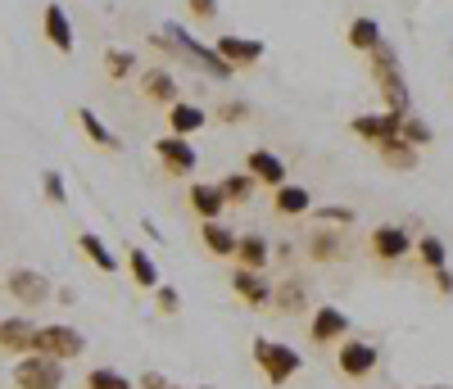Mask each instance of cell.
<instances>
[{"label":"cell","instance_id":"cell-1","mask_svg":"<svg viewBox=\"0 0 453 389\" xmlns=\"http://www.w3.org/2000/svg\"><path fill=\"white\" fill-rule=\"evenodd\" d=\"M367 64H372V77H376V91H381V100H386V109L390 113H412V95H408V77H403V68H399V50L390 46V42H381L372 55H367Z\"/></svg>","mask_w":453,"mask_h":389},{"label":"cell","instance_id":"cell-2","mask_svg":"<svg viewBox=\"0 0 453 389\" xmlns=\"http://www.w3.org/2000/svg\"><path fill=\"white\" fill-rule=\"evenodd\" d=\"M164 32L173 36V46H177V55L181 59H191L204 77H213V82H232V77H236V68L232 64H226L213 46H204L200 42V36L191 32V27H181V23H164Z\"/></svg>","mask_w":453,"mask_h":389},{"label":"cell","instance_id":"cell-3","mask_svg":"<svg viewBox=\"0 0 453 389\" xmlns=\"http://www.w3.org/2000/svg\"><path fill=\"white\" fill-rule=\"evenodd\" d=\"M254 367L263 371V380H268V385L281 389V385H290L299 371H304V358H299V348L258 335V339H254Z\"/></svg>","mask_w":453,"mask_h":389},{"label":"cell","instance_id":"cell-4","mask_svg":"<svg viewBox=\"0 0 453 389\" xmlns=\"http://www.w3.org/2000/svg\"><path fill=\"white\" fill-rule=\"evenodd\" d=\"M36 354H46L55 362H78L87 354V335L68 322H50V326L36 331Z\"/></svg>","mask_w":453,"mask_h":389},{"label":"cell","instance_id":"cell-5","mask_svg":"<svg viewBox=\"0 0 453 389\" xmlns=\"http://www.w3.org/2000/svg\"><path fill=\"white\" fill-rule=\"evenodd\" d=\"M64 367L68 362H55V358H46V354H27V358H19L14 362V385L19 389H64Z\"/></svg>","mask_w":453,"mask_h":389},{"label":"cell","instance_id":"cell-6","mask_svg":"<svg viewBox=\"0 0 453 389\" xmlns=\"http://www.w3.org/2000/svg\"><path fill=\"white\" fill-rule=\"evenodd\" d=\"M376 367H381V348L372 339H340L335 348V371L345 380H367Z\"/></svg>","mask_w":453,"mask_h":389},{"label":"cell","instance_id":"cell-7","mask_svg":"<svg viewBox=\"0 0 453 389\" xmlns=\"http://www.w3.org/2000/svg\"><path fill=\"white\" fill-rule=\"evenodd\" d=\"M5 290L23 308H42V303L55 299V281L46 277V271H36V267H14L10 277H5Z\"/></svg>","mask_w":453,"mask_h":389},{"label":"cell","instance_id":"cell-8","mask_svg":"<svg viewBox=\"0 0 453 389\" xmlns=\"http://www.w3.org/2000/svg\"><path fill=\"white\" fill-rule=\"evenodd\" d=\"M155 159L164 164L168 177H191L200 168V154H196V145L186 136H159L155 141Z\"/></svg>","mask_w":453,"mask_h":389},{"label":"cell","instance_id":"cell-9","mask_svg":"<svg viewBox=\"0 0 453 389\" xmlns=\"http://www.w3.org/2000/svg\"><path fill=\"white\" fill-rule=\"evenodd\" d=\"M367 249H372V258H381V263H399V258L412 254V236L399 222H381V226H372Z\"/></svg>","mask_w":453,"mask_h":389},{"label":"cell","instance_id":"cell-10","mask_svg":"<svg viewBox=\"0 0 453 389\" xmlns=\"http://www.w3.org/2000/svg\"><path fill=\"white\" fill-rule=\"evenodd\" d=\"M349 335V313L335 303H318L313 317H309V339L313 344H340Z\"/></svg>","mask_w":453,"mask_h":389},{"label":"cell","instance_id":"cell-11","mask_svg":"<svg viewBox=\"0 0 453 389\" xmlns=\"http://www.w3.org/2000/svg\"><path fill=\"white\" fill-rule=\"evenodd\" d=\"M36 326L32 317H0V354H14V358H27V354H36Z\"/></svg>","mask_w":453,"mask_h":389},{"label":"cell","instance_id":"cell-12","mask_svg":"<svg viewBox=\"0 0 453 389\" xmlns=\"http://www.w3.org/2000/svg\"><path fill=\"white\" fill-rule=\"evenodd\" d=\"M213 50H218L226 64H232L236 72H241V68H254V64L263 59V50H268V46H263L258 36H236V32H222L218 42H213Z\"/></svg>","mask_w":453,"mask_h":389},{"label":"cell","instance_id":"cell-13","mask_svg":"<svg viewBox=\"0 0 453 389\" xmlns=\"http://www.w3.org/2000/svg\"><path fill=\"white\" fill-rule=\"evenodd\" d=\"M245 172L258 181V186H268V190H277V186H286V159L277 149H250L245 154Z\"/></svg>","mask_w":453,"mask_h":389},{"label":"cell","instance_id":"cell-14","mask_svg":"<svg viewBox=\"0 0 453 389\" xmlns=\"http://www.w3.org/2000/svg\"><path fill=\"white\" fill-rule=\"evenodd\" d=\"M232 290H236L241 303H250V308H273V286H268V277H263V271L236 267V271H232Z\"/></svg>","mask_w":453,"mask_h":389},{"label":"cell","instance_id":"cell-15","mask_svg":"<svg viewBox=\"0 0 453 389\" xmlns=\"http://www.w3.org/2000/svg\"><path fill=\"white\" fill-rule=\"evenodd\" d=\"M403 118H408V113H403ZM403 118H399V113H390V109H386V113H358L349 127H354L358 141H372V145H376V141H386V136H399Z\"/></svg>","mask_w":453,"mask_h":389},{"label":"cell","instance_id":"cell-16","mask_svg":"<svg viewBox=\"0 0 453 389\" xmlns=\"http://www.w3.org/2000/svg\"><path fill=\"white\" fill-rule=\"evenodd\" d=\"M204 127H209V113H204L200 104H191V100L168 104V136H186V141H191V136L204 132Z\"/></svg>","mask_w":453,"mask_h":389},{"label":"cell","instance_id":"cell-17","mask_svg":"<svg viewBox=\"0 0 453 389\" xmlns=\"http://www.w3.org/2000/svg\"><path fill=\"white\" fill-rule=\"evenodd\" d=\"M141 95L155 100V104H177L181 100V82L168 68H145L141 72Z\"/></svg>","mask_w":453,"mask_h":389},{"label":"cell","instance_id":"cell-18","mask_svg":"<svg viewBox=\"0 0 453 389\" xmlns=\"http://www.w3.org/2000/svg\"><path fill=\"white\" fill-rule=\"evenodd\" d=\"M232 258H236V267L263 271V267H268V258H273V245H268V236H263V231H241Z\"/></svg>","mask_w":453,"mask_h":389},{"label":"cell","instance_id":"cell-19","mask_svg":"<svg viewBox=\"0 0 453 389\" xmlns=\"http://www.w3.org/2000/svg\"><path fill=\"white\" fill-rule=\"evenodd\" d=\"M273 209H277L281 217H309V209H313V190L286 181V186L273 190Z\"/></svg>","mask_w":453,"mask_h":389},{"label":"cell","instance_id":"cell-20","mask_svg":"<svg viewBox=\"0 0 453 389\" xmlns=\"http://www.w3.org/2000/svg\"><path fill=\"white\" fill-rule=\"evenodd\" d=\"M42 32H46V42L59 50V55H73V19L64 5H46L42 14Z\"/></svg>","mask_w":453,"mask_h":389},{"label":"cell","instance_id":"cell-21","mask_svg":"<svg viewBox=\"0 0 453 389\" xmlns=\"http://www.w3.org/2000/svg\"><path fill=\"white\" fill-rule=\"evenodd\" d=\"M309 258L313 263H340L345 258V231H335V226L309 231Z\"/></svg>","mask_w":453,"mask_h":389},{"label":"cell","instance_id":"cell-22","mask_svg":"<svg viewBox=\"0 0 453 389\" xmlns=\"http://www.w3.org/2000/svg\"><path fill=\"white\" fill-rule=\"evenodd\" d=\"M200 240H204V249H209L213 258H232V254H236V240H241V231H232V226L218 217V222H200Z\"/></svg>","mask_w":453,"mask_h":389},{"label":"cell","instance_id":"cell-23","mask_svg":"<svg viewBox=\"0 0 453 389\" xmlns=\"http://www.w3.org/2000/svg\"><path fill=\"white\" fill-rule=\"evenodd\" d=\"M73 118H78V127L87 132V141H91V145H100V149H113V154H119V149H123V141H119V136H113V132H109V123L100 118V113H96V109H87V104H82L78 113H73Z\"/></svg>","mask_w":453,"mask_h":389},{"label":"cell","instance_id":"cell-24","mask_svg":"<svg viewBox=\"0 0 453 389\" xmlns=\"http://www.w3.org/2000/svg\"><path fill=\"white\" fill-rule=\"evenodd\" d=\"M191 209L200 213V222H218V217H222L226 200H222L218 181H196V186H191Z\"/></svg>","mask_w":453,"mask_h":389},{"label":"cell","instance_id":"cell-25","mask_svg":"<svg viewBox=\"0 0 453 389\" xmlns=\"http://www.w3.org/2000/svg\"><path fill=\"white\" fill-rule=\"evenodd\" d=\"M78 249H82V258H87L96 271H109V277L119 271V258H113V249L104 245V236H96V231H82V236H78Z\"/></svg>","mask_w":453,"mask_h":389},{"label":"cell","instance_id":"cell-26","mask_svg":"<svg viewBox=\"0 0 453 389\" xmlns=\"http://www.w3.org/2000/svg\"><path fill=\"white\" fill-rule=\"evenodd\" d=\"M376 149H381V159L399 172H412L418 168V145H408L403 136H386V141H376Z\"/></svg>","mask_w":453,"mask_h":389},{"label":"cell","instance_id":"cell-27","mask_svg":"<svg viewBox=\"0 0 453 389\" xmlns=\"http://www.w3.org/2000/svg\"><path fill=\"white\" fill-rule=\"evenodd\" d=\"M345 36H349V46H354V50H363V55H372L376 46L386 42V36H381V23L367 19V14H358V19L345 27Z\"/></svg>","mask_w":453,"mask_h":389},{"label":"cell","instance_id":"cell-28","mask_svg":"<svg viewBox=\"0 0 453 389\" xmlns=\"http://www.w3.org/2000/svg\"><path fill=\"white\" fill-rule=\"evenodd\" d=\"M127 271H132V281H136L141 290H159V263L150 258L141 245L127 249Z\"/></svg>","mask_w":453,"mask_h":389},{"label":"cell","instance_id":"cell-29","mask_svg":"<svg viewBox=\"0 0 453 389\" xmlns=\"http://www.w3.org/2000/svg\"><path fill=\"white\" fill-rule=\"evenodd\" d=\"M218 190H222V200H226V204H250V200H254V190H258V181L241 168V172H232V177H222Z\"/></svg>","mask_w":453,"mask_h":389},{"label":"cell","instance_id":"cell-30","mask_svg":"<svg viewBox=\"0 0 453 389\" xmlns=\"http://www.w3.org/2000/svg\"><path fill=\"white\" fill-rule=\"evenodd\" d=\"M309 217H313L318 226H335V231H349V226L358 222V213H354L349 204H313Z\"/></svg>","mask_w":453,"mask_h":389},{"label":"cell","instance_id":"cell-31","mask_svg":"<svg viewBox=\"0 0 453 389\" xmlns=\"http://www.w3.org/2000/svg\"><path fill=\"white\" fill-rule=\"evenodd\" d=\"M273 308H281V313H304L309 308V290H304V281H286V286H277L273 290Z\"/></svg>","mask_w":453,"mask_h":389},{"label":"cell","instance_id":"cell-32","mask_svg":"<svg viewBox=\"0 0 453 389\" xmlns=\"http://www.w3.org/2000/svg\"><path fill=\"white\" fill-rule=\"evenodd\" d=\"M104 72L113 77V82H127V77L136 72V50H123V46H109V50H104Z\"/></svg>","mask_w":453,"mask_h":389},{"label":"cell","instance_id":"cell-33","mask_svg":"<svg viewBox=\"0 0 453 389\" xmlns=\"http://www.w3.org/2000/svg\"><path fill=\"white\" fill-rule=\"evenodd\" d=\"M87 389H136L132 376H123L119 367H91L87 371Z\"/></svg>","mask_w":453,"mask_h":389},{"label":"cell","instance_id":"cell-34","mask_svg":"<svg viewBox=\"0 0 453 389\" xmlns=\"http://www.w3.org/2000/svg\"><path fill=\"white\" fill-rule=\"evenodd\" d=\"M418 258L435 271V267H449V249H444V240L435 236V231H426V236L418 240Z\"/></svg>","mask_w":453,"mask_h":389},{"label":"cell","instance_id":"cell-35","mask_svg":"<svg viewBox=\"0 0 453 389\" xmlns=\"http://www.w3.org/2000/svg\"><path fill=\"white\" fill-rule=\"evenodd\" d=\"M42 194H46V200H50L55 209H64V204H68V181H64V172H59V168H46V172H42Z\"/></svg>","mask_w":453,"mask_h":389},{"label":"cell","instance_id":"cell-36","mask_svg":"<svg viewBox=\"0 0 453 389\" xmlns=\"http://www.w3.org/2000/svg\"><path fill=\"white\" fill-rule=\"evenodd\" d=\"M250 113H254L250 100L236 95V100H222V104H218V123H222V127H241V123H250Z\"/></svg>","mask_w":453,"mask_h":389},{"label":"cell","instance_id":"cell-37","mask_svg":"<svg viewBox=\"0 0 453 389\" xmlns=\"http://www.w3.org/2000/svg\"><path fill=\"white\" fill-rule=\"evenodd\" d=\"M399 136H403L408 145H418V149L435 141V132H431V127H426V123L418 118V113H408V118H403V127H399Z\"/></svg>","mask_w":453,"mask_h":389},{"label":"cell","instance_id":"cell-38","mask_svg":"<svg viewBox=\"0 0 453 389\" xmlns=\"http://www.w3.org/2000/svg\"><path fill=\"white\" fill-rule=\"evenodd\" d=\"M155 303H159L164 317H177V313H181V294H177L173 286H164V281H159V290H155Z\"/></svg>","mask_w":453,"mask_h":389},{"label":"cell","instance_id":"cell-39","mask_svg":"<svg viewBox=\"0 0 453 389\" xmlns=\"http://www.w3.org/2000/svg\"><path fill=\"white\" fill-rule=\"evenodd\" d=\"M186 14L209 23V19H218V0H186Z\"/></svg>","mask_w":453,"mask_h":389},{"label":"cell","instance_id":"cell-40","mask_svg":"<svg viewBox=\"0 0 453 389\" xmlns=\"http://www.w3.org/2000/svg\"><path fill=\"white\" fill-rule=\"evenodd\" d=\"M136 389H168V376L164 371H145V376H136Z\"/></svg>","mask_w":453,"mask_h":389},{"label":"cell","instance_id":"cell-41","mask_svg":"<svg viewBox=\"0 0 453 389\" xmlns=\"http://www.w3.org/2000/svg\"><path fill=\"white\" fill-rule=\"evenodd\" d=\"M431 277H435V286H440V294H453V271H449V267H435V271H431Z\"/></svg>","mask_w":453,"mask_h":389},{"label":"cell","instance_id":"cell-42","mask_svg":"<svg viewBox=\"0 0 453 389\" xmlns=\"http://www.w3.org/2000/svg\"><path fill=\"white\" fill-rule=\"evenodd\" d=\"M422 389H449V385H422Z\"/></svg>","mask_w":453,"mask_h":389},{"label":"cell","instance_id":"cell-43","mask_svg":"<svg viewBox=\"0 0 453 389\" xmlns=\"http://www.w3.org/2000/svg\"><path fill=\"white\" fill-rule=\"evenodd\" d=\"M168 389H186V385H168Z\"/></svg>","mask_w":453,"mask_h":389}]
</instances>
